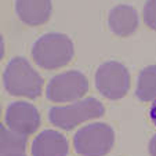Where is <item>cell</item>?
Masks as SVG:
<instances>
[{"label": "cell", "instance_id": "cell-12", "mask_svg": "<svg viewBox=\"0 0 156 156\" xmlns=\"http://www.w3.org/2000/svg\"><path fill=\"white\" fill-rule=\"evenodd\" d=\"M27 148V137L20 136L9 127L0 124V155L11 152H24Z\"/></svg>", "mask_w": 156, "mask_h": 156}, {"label": "cell", "instance_id": "cell-18", "mask_svg": "<svg viewBox=\"0 0 156 156\" xmlns=\"http://www.w3.org/2000/svg\"><path fill=\"white\" fill-rule=\"evenodd\" d=\"M0 116H2V106H0Z\"/></svg>", "mask_w": 156, "mask_h": 156}, {"label": "cell", "instance_id": "cell-9", "mask_svg": "<svg viewBox=\"0 0 156 156\" xmlns=\"http://www.w3.org/2000/svg\"><path fill=\"white\" fill-rule=\"evenodd\" d=\"M51 0H15V12L24 24L39 27L51 15Z\"/></svg>", "mask_w": 156, "mask_h": 156}, {"label": "cell", "instance_id": "cell-16", "mask_svg": "<svg viewBox=\"0 0 156 156\" xmlns=\"http://www.w3.org/2000/svg\"><path fill=\"white\" fill-rule=\"evenodd\" d=\"M4 57V40H3V36L0 33V59Z\"/></svg>", "mask_w": 156, "mask_h": 156}, {"label": "cell", "instance_id": "cell-4", "mask_svg": "<svg viewBox=\"0 0 156 156\" xmlns=\"http://www.w3.org/2000/svg\"><path fill=\"white\" fill-rule=\"evenodd\" d=\"M115 144V131L106 123H90L73 137V147L82 156H105Z\"/></svg>", "mask_w": 156, "mask_h": 156}, {"label": "cell", "instance_id": "cell-14", "mask_svg": "<svg viewBox=\"0 0 156 156\" xmlns=\"http://www.w3.org/2000/svg\"><path fill=\"white\" fill-rule=\"evenodd\" d=\"M149 116H151V120L153 122V124L156 126V100L152 102L151 105V109H149Z\"/></svg>", "mask_w": 156, "mask_h": 156}, {"label": "cell", "instance_id": "cell-3", "mask_svg": "<svg viewBox=\"0 0 156 156\" xmlns=\"http://www.w3.org/2000/svg\"><path fill=\"white\" fill-rule=\"evenodd\" d=\"M105 108L97 98L90 97L84 100L75 101L66 106H54L48 112L51 124L62 130H72L76 126L91 119L101 118Z\"/></svg>", "mask_w": 156, "mask_h": 156}, {"label": "cell", "instance_id": "cell-1", "mask_svg": "<svg viewBox=\"0 0 156 156\" xmlns=\"http://www.w3.org/2000/svg\"><path fill=\"white\" fill-rule=\"evenodd\" d=\"M43 77L24 57H15L7 64L3 73V86L14 97L35 100L43 91Z\"/></svg>", "mask_w": 156, "mask_h": 156}, {"label": "cell", "instance_id": "cell-7", "mask_svg": "<svg viewBox=\"0 0 156 156\" xmlns=\"http://www.w3.org/2000/svg\"><path fill=\"white\" fill-rule=\"evenodd\" d=\"M6 124L20 136L28 137L40 126V115L35 105L25 101H17L9 105L6 111Z\"/></svg>", "mask_w": 156, "mask_h": 156}, {"label": "cell", "instance_id": "cell-13", "mask_svg": "<svg viewBox=\"0 0 156 156\" xmlns=\"http://www.w3.org/2000/svg\"><path fill=\"white\" fill-rule=\"evenodd\" d=\"M144 21L151 29L156 30V0H148L145 3Z\"/></svg>", "mask_w": 156, "mask_h": 156}, {"label": "cell", "instance_id": "cell-6", "mask_svg": "<svg viewBox=\"0 0 156 156\" xmlns=\"http://www.w3.org/2000/svg\"><path fill=\"white\" fill-rule=\"evenodd\" d=\"M95 87L108 100H120L130 90V73L123 64L108 61L95 72Z\"/></svg>", "mask_w": 156, "mask_h": 156}, {"label": "cell", "instance_id": "cell-2", "mask_svg": "<svg viewBox=\"0 0 156 156\" xmlns=\"http://www.w3.org/2000/svg\"><path fill=\"white\" fill-rule=\"evenodd\" d=\"M73 43L64 33H47L39 37L32 47V58L43 69L53 71L72 61Z\"/></svg>", "mask_w": 156, "mask_h": 156}, {"label": "cell", "instance_id": "cell-17", "mask_svg": "<svg viewBox=\"0 0 156 156\" xmlns=\"http://www.w3.org/2000/svg\"><path fill=\"white\" fill-rule=\"evenodd\" d=\"M0 156H25L24 152H11V153H4V155H0Z\"/></svg>", "mask_w": 156, "mask_h": 156}, {"label": "cell", "instance_id": "cell-11", "mask_svg": "<svg viewBox=\"0 0 156 156\" xmlns=\"http://www.w3.org/2000/svg\"><path fill=\"white\" fill-rule=\"evenodd\" d=\"M136 95L140 101L156 100V65H151L142 69L138 75Z\"/></svg>", "mask_w": 156, "mask_h": 156}, {"label": "cell", "instance_id": "cell-10", "mask_svg": "<svg viewBox=\"0 0 156 156\" xmlns=\"http://www.w3.org/2000/svg\"><path fill=\"white\" fill-rule=\"evenodd\" d=\"M108 24L111 30L120 37L133 35L138 28L137 10L127 4H119L111 10L108 17Z\"/></svg>", "mask_w": 156, "mask_h": 156}, {"label": "cell", "instance_id": "cell-15", "mask_svg": "<svg viewBox=\"0 0 156 156\" xmlns=\"http://www.w3.org/2000/svg\"><path fill=\"white\" fill-rule=\"evenodd\" d=\"M149 153L151 156H156V136H153L149 141Z\"/></svg>", "mask_w": 156, "mask_h": 156}, {"label": "cell", "instance_id": "cell-5", "mask_svg": "<svg viewBox=\"0 0 156 156\" xmlns=\"http://www.w3.org/2000/svg\"><path fill=\"white\" fill-rule=\"evenodd\" d=\"M88 91V80L79 71H68L58 73L48 82L46 97L51 102H75L84 97Z\"/></svg>", "mask_w": 156, "mask_h": 156}, {"label": "cell", "instance_id": "cell-8", "mask_svg": "<svg viewBox=\"0 0 156 156\" xmlns=\"http://www.w3.org/2000/svg\"><path fill=\"white\" fill-rule=\"evenodd\" d=\"M32 156H68L69 144L64 134L55 130H44L33 140Z\"/></svg>", "mask_w": 156, "mask_h": 156}]
</instances>
